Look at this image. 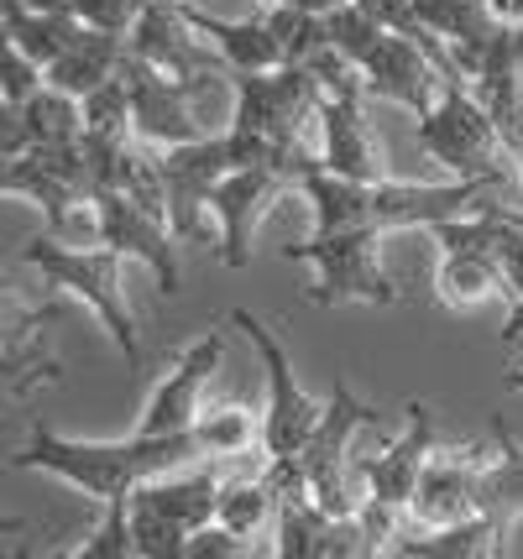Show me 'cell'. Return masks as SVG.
I'll list each match as a JSON object with an SVG mask.
<instances>
[{"instance_id": "21", "label": "cell", "mask_w": 523, "mask_h": 559, "mask_svg": "<svg viewBox=\"0 0 523 559\" xmlns=\"http://www.w3.org/2000/svg\"><path fill=\"white\" fill-rule=\"evenodd\" d=\"M492 439H498V455L482 471V512L508 534L523 518V444L502 424H492Z\"/></svg>"}, {"instance_id": "4", "label": "cell", "mask_w": 523, "mask_h": 559, "mask_svg": "<svg viewBox=\"0 0 523 559\" xmlns=\"http://www.w3.org/2000/svg\"><path fill=\"white\" fill-rule=\"evenodd\" d=\"M382 236L388 230H335V236H314L309 246H288L294 262L314 267L309 304L314 309H341V304L399 309V304H408L399 277L382 267Z\"/></svg>"}, {"instance_id": "12", "label": "cell", "mask_w": 523, "mask_h": 559, "mask_svg": "<svg viewBox=\"0 0 523 559\" xmlns=\"http://www.w3.org/2000/svg\"><path fill=\"white\" fill-rule=\"evenodd\" d=\"M403 414H408L403 435L388 439L372 461H361V465H367V487H372L377 502L414 508L424 471H429L435 450H440V429H435V408H429L424 397H408V408H403Z\"/></svg>"}, {"instance_id": "33", "label": "cell", "mask_w": 523, "mask_h": 559, "mask_svg": "<svg viewBox=\"0 0 523 559\" xmlns=\"http://www.w3.org/2000/svg\"><path fill=\"white\" fill-rule=\"evenodd\" d=\"M508 157H513V178H519V189H523V142L508 146Z\"/></svg>"}, {"instance_id": "1", "label": "cell", "mask_w": 523, "mask_h": 559, "mask_svg": "<svg viewBox=\"0 0 523 559\" xmlns=\"http://www.w3.org/2000/svg\"><path fill=\"white\" fill-rule=\"evenodd\" d=\"M200 461H210V455H204L194 429H183V435H142L136 429L131 439H63L48 424H32L26 450L11 455V471H43V476L84 491L95 502H110V497H131L157 476Z\"/></svg>"}, {"instance_id": "25", "label": "cell", "mask_w": 523, "mask_h": 559, "mask_svg": "<svg viewBox=\"0 0 523 559\" xmlns=\"http://www.w3.org/2000/svg\"><path fill=\"white\" fill-rule=\"evenodd\" d=\"M100 523L84 534V544H74V559H131L136 555V538H131V497H110L100 502Z\"/></svg>"}, {"instance_id": "27", "label": "cell", "mask_w": 523, "mask_h": 559, "mask_svg": "<svg viewBox=\"0 0 523 559\" xmlns=\"http://www.w3.org/2000/svg\"><path fill=\"white\" fill-rule=\"evenodd\" d=\"M492 257L502 267V283H508V304L523 298V219L513 210L492 204Z\"/></svg>"}, {"instance_id": "23", "label": "cell", "mask_w": 523, "mask_h": 559, "mask_svg": "<svg viewBox=\"0 0 523 559\" xmlns=\"http://www.w3.org/2000/svg\"><path fill=\"white\" fill-rule=\"evenodd\" d=\"M262 16L273 26V37L283 43L288 63H309L314 52L330 48V16H320V11H304L294 0H273V5H262Z\"/></svg>"}, {"instance_id": "10", "label": "cell", "mask_w": 523, "mask_h": 559, "mask_svg": "<svg viewBox=\"0 0 523 559\" xmlns=\"http://www.w3.org/2000/svg\"><path fill=\"white\" fill-rule=\"evenodd\" d=\"M283 194H294V178L277 168H230L215 189V251L230 272H241L257 251V225L268 219Z\"/></svg>"}, {"instance_id": "22", "label": "cell", "mask_w": 523, "mask_h": 559, "mask_svg": "<svg viewBox=\"0 0 523 559\" xmlns=\"http://www.w3.org/2000/svg\"><path fill=\"white\" fill-rule=\"evenodd\" d=\"M262 429H268V414H257L247 403H215L194 424L210 461H251V450H262Z\"/></svg>"}, {"instance_id": "14", "label": "cell", "mask_w": 523, "mask_h": 559, "mask_svg": "<svg viewBox=\"0 0 523 559\" xmlns=\"http://www.w3.org/2000/svg\"><path fill=\"white\" fill-rule=\"evenodd\" d=\"M0 16H5V43L32 52L43 69L95 37V26L79 22L63 0H0Z\"/></svg>"}, {"instance_id": "28", "label": "cell", "mask_w": 523, "mask_h": 559, "mask_svg": "<svg viewBox=\"0 0 523 559\" xmlns=\"http://www.w3.org/2000/svg\"><path fill=\"white\" fill-rule=\"evenodd\" d=\"M48 84V69L32 58V52H22L16 43H5V79H0V105H26V99L37 95Z\"/></svg>"}, {"instance_id": "17", "label": "cell", "mask_w": 523, "mask_h": 559, "mask_svg": "<svg viewBox=\"0 0 523 559\" xmlns=\"http://www.w3.org/2000/svg\"><path fill=\"white\" fill-rule=\"evenodd\" d=\"M189 16H194V26L221 48L230 73H268V69H283V63H288V58H283V43L273 37V26H268L262 11L247 16V22H221V16H204L200 5L189 0Z\"/></svg>"}, {"instance_id": "19", "label": "cell", "mask_w": 523, "mask_h": 559, "mask_svg": "<svg viewBox=\"0 0 523 559\" xmlns=\"http://www.w3.org/2000/svg\"><path fill=\"white\" fill-rule=\"evenodd\" d=\"M498 293H508L502 267L492 251H445L440 272H435V298L445 309H482L492 304Z\"/></svg>"}, {"instance_id": "20", "label": "cell", "mask_w": 523, "mask_h": 559, "mask_svg": "<svg viewBox=\"0 0 523 559\" xmlns=\"http://www.w3.org/2000/svg\"><path fill=\"white\" fill-rule=\"evenodd\" d=\"M414 16L435 37H445L450 48H487L508 26L492 0H414Z\"/></svg>"}, {"instance_id": "15", "label": "cell", "mask_w": 523, "mask_h": 559, "mask_svg": "<svg viewBox=\"0 0 523 559\" xmlns=\"http://www.w3.org/2000/svg\"><path fill=\"white\" fill-rule=\"evenodd\" d=\"M52 319H63V304L26 309L22 298H5V392L11 397L63 382V366L43 356V324H52Z\"/></svg>"}, {"instance_id": "34", "label": "cell", "mask_w": 523, "mask_h": 559, "mask_svg": "<svg viewBox=\"0 0 523 559\" xmlns=\"http://www.w3.org/2000/svg\"><path fill=\"white\" fill-rule=\"evenodd\" d=\"M262 5H273V0H262Z\"/></svg>"}, {"instance_id": "2", "label": "cell", "mask_w": 523, "mask_h": 559, "mask_svg": "<svg viewBox=\"0 0 523 559\" xmlns=\"http://www.w3.org/2000/svg\"><path fill=\"white\" fill-rule=\"evenodd\" d=\"M502 178H455V183H356L341 173H309L299 194L314 204V236H335V230H435L445 219L476 215L487 210Z\"/></svg>"}, {"instance_id": "6", "label": "cell", "mask_w": 523, "mask_h": 559, "mask_svg": "<svg viewBox=\"0 0 523 559\" xmlns=\"http://www.w3.org/2000/svg\"><path fill=\"white\" fill-rule=\"evenodd\" d=\"M230 324L257 345V356H262V371H268V429H262V455H273V461H288V455H299L304 444L314 439L324 418V403H314L309 392L299 388V377H294V361H288V345L277 341V330L268 319H257L251 309H230Z\"/></svg>"}, {"instance_id": "9", "label": "cell", "mask_w": 523, "mask_h": 559, "mask_svg": "<svg viewBox=\"0 0 523 559\" xmlns=\"http://www.w3.org/2000/svg\"><path fill=\"white\" fill-rule=\"evenodd\" d=\"M221 361H225V330H210L194 345H183L178 361L168 366V377L152 388L136 429L142 435H183V429H194L204 414V392L215 382Z\"/></svg>"}, {"instance_id": "5", "label": "cell", "mask_w": 523, "mask_h": 559, "mask_svg": "<svg viewBox=\"0 0 523 559\" xmlns=\"http://www.w3.org/2000/svg\"><path fill=\"white\" fill-rule=\"evenodd\" d=\"M419 146L455 178H502L508 142H502L492 110L461 79H450L440 99L419 116Z\"/></svg>"}, {"instance_id": "26", "label": "cell", "mask_w": 523, "mask_h": 559, "mask_svg": "<svg viewBox=\"0 0 523 559\" xmlns=\"http://www.w3.org/2000/svg\"><path fill=\"white\" fill-rule=\"evenodd\" d=\"M382 32H388V26L377 22L361 0H346V5H335V11H330V48L346 52L350 63H361V58L377 48V37H382Z\"/></svg>"}, {"instance_id": "3", "label": "cell", "mask_w": 523, "mask_h": 559, "mask_svg": "<svg viewBox=\"0 0 523 559\" xmlns=\"http://www.w3.org/2000/svg\"><path fill=\"white\" fill-rule=\"evenodd\" d=\"M126 251L116 246H63L52 241L48 230L32 236L22 246V267H32L52 293L84 304L90 314L100 319V330L110 335V345L126 356L131 371H142V335H136V319H131V304H126Z\"/></svg>"}, {"instance_id": "16", "label": "cell", "mask_w": 523, "mask_h": 559, "mask_svg": "<svg viewBox=\"0 0 523 559\" xmlns=\"http://www.w3.org/2000/svg\"><path fill=\"white\" fill-rule=\"evenodd\" d=\"M0 157H22L26 146L37 142H79L84 136V99L58 90V84H43L26 105H5L0 116Z\"/></svg>"}, {"instance_id": "24", "label": "cell", "mask_w": 523, "mask_h": 559, "mask_svg": "<svg viewBox=\"0 0 523 559\" xmlns=\"http://www.w3.org/2000/svg\"><path fill=\"white\" fill-rule=\"evenodd\" d=\"M131 538H136V559H189V528L174 523L163 508H152L147 497L131 491Z\"/></svg>"}, {"instance_id": "7", "label": "cell", "mask_w": 523, "mask_h": 559, "mask_svg": "<svg viewBox=\"0 0 523 559\" xmlns=\"http://www.w3.org/2000/svg\"><path fill=\"white\" fill-rule=\"evenodd\" d=\"M236 168L230 157V136H200L183 146H163V178H168V219H174L178 241L204 246L210 241V219H215V189L225 173Z\"/></svg>"}, {"instance_id": "29", "label": "cell", "mask_w": 523, "mask_h": 559, "mask_svg": "<svg viewBox=\"0 0 523 559\" xmlns=\"http://www.w3.org/2000/svg\"><path fill=\"white\" fill-rule=\"evenodd\" d=\"M63 5L74 11L79 22L100 26V32H131L152 0H63Z\"/></svg>"}, {"instance_id": "30", "label": "cell", "mask_w": 523, "mask_h": 559, "mask_svg": "<svg viewBox=\"0 0 523 559\" xmlns=\"http://www.w3.org/2000/svg\"><path fill=\"white\" fill-rule=\"evenodd\" d=\"M247 555H262V544L230 534L225 523H204L200 534L189 538V559H247Z\"/></svg>"}, {"instance_id": "18", "label": "cell", "mask_w": 523, "mask_h": 559, "mask_svg": "<svg viewBox=\"0 0 523 559\" xmlns=\"http://www.w3.org/2000/svg\"><path fill=\"white\" fill-rule=\"evenodd\" d=\"M502 549V528L482 512V518H466V523H440V528H419L408 523L403 538L393 544V555L403 559H482Z\"/></svg>"}, {"instance_id": "13", "label": "cell", "mask_w": 523, "mask_h": 559, "mask_svg": "<svg viewBox=\"0 0 523 559\" xmlns=\"http://www.w3.org/2000/svg\"><path fill=\"white\" fill-rule=\"evenodd\" d=\"M100 219H105V246H116L131 262H142L157 277V288L174 298L178 283H183V267H178V246L183 241H178L174 225L126 194H100Z\"/></svg>"}, {"instance_id": "8", "label": "cell", "mask_w": 523, "mask_h": 559, "mask_svg": "<svg viewBox=\"0 0 523 559\" xmlns=\"http://www.w3.org/2000/svg\"><path fill=\"white\" fill-rule=\"evenodd\" d=\"M356 69L367 79V95L393 99V105L414 110V116H424V110L440 99V90L450 84L445 63H440V58L429 52V43L414 37V32H382L377 48L367 52Z\"/></svg>"}, {"instance_id": "32", "label": "cell", "mask_w": 523, "mask_h": 559, "mask_svg": "<svg viewBox=\"0 0 523 559\" xmlns=\"http://www.w3.org/2000/svg\"><path fill=\"white\" fill-rule=\"evenodd\" d=\"M294 5H304V11H320V16H330L335 5H346V0H294Z\"/></svg>"}, {"instance_id": "11", "label": "cell", "mask_w": 523, "mask_h": 559, "mask_svg": "<svg viewBox=\"0 0 523 559\" xmlns=\"http://www.w3.org/2000/svg\"><path fill=\"white\" fill-rule=\"evenodd\" d=\"M126 43L136 58H147L152 69L174 73V79H194L210 69H230L221 58V48L204 37L194 16H189V0H152L147 11L136 16V26L126 32Z\"/></svg>"}, {"instance_id": "31", "label": "cell", "mask_w": 523, "mask_h": 559, "mask_svg": "<svg viewBox=\"0 0 523 559\" xmlns=\"http://www.w3.org/2000/svg\"><path fill=\"white\" fill-rule=\"evenodd\" d=\"M377 22L388 32H419V16H414V0H361Z\"/></svg>"}]
</instances>
